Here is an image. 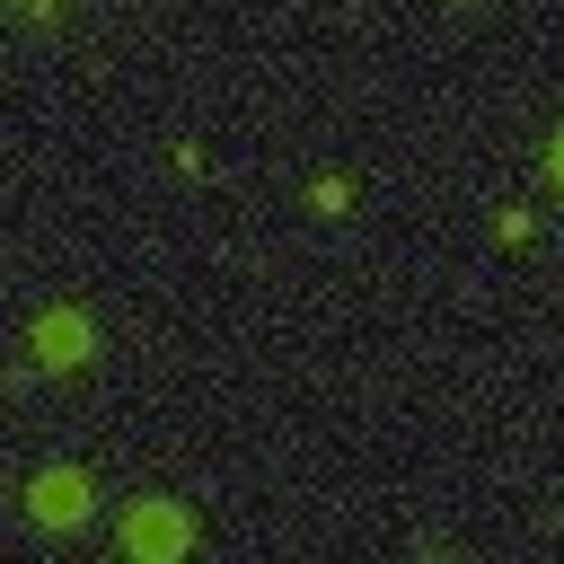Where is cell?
Segmentation results:
<instances>
[{
  "mask_svg": "<svg viewBox=\"0 0 564 564\" xmlns=\"http://www.w3.org/2000/svg\"><path fill=\"white\" fill-rule=\"evenodd\" d=\"M555 176H564V150H555Z\"/></svg>",
  "mask_w": 564,
  "mask_h": 564,
  "instance_id": "obj_4",
  "label": "cell"
},
{
  "mask_svg": "<svg viewBox=\"0 0 564 564\" xmlns=\"http://www.w3.org/2000/svg\"><path fill=\"white\" fill-rule=\"evenodd\" d=\"M123 546H132V555H176V546H185V520H176V511H132V520H123Z\"/></svg>",
  "mask_w": 564,
  "mask_h": 564,
  "instance_id": "obj_1",
  "label": "cell"
},
{
  "mask_svg": "<svg viewBox=\"0 0 564 564\" xmlns=\"http://www.w3.org/2000/svg\"><path fill=\"white\" fill-rule=\"evenodd\" d=\"M79 502H88L79 476H44V485H35V520H79Z\"/></svg>",
  "mask_w": 564,
  "mask_h": 564,
  "instance_id": "obj_2",
  "label": "cell"
},
{
  "mask_svg": "<svg viewBox=\"0 0 564 564\" xmlns=\"http://www.w3.org/2000/svg\"><path fill=\"white\" fill-rule=\"evenodd\" d=\"M44 344H53V361H79V326L70 317H44Z\"/></svg>",
  "mask_w": 564,
  "mask_h": 564,
  "instance_id": "obj_3",
  "label": "cell"
}]
</instances>
